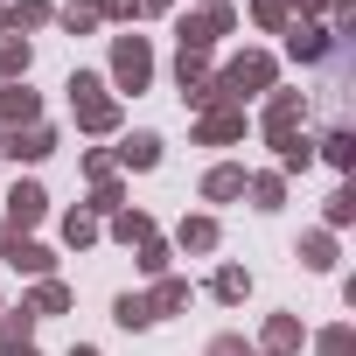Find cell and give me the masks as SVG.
<instances>
[{
    "mask_svg": "<svg viewBox=\"0 0 356 356\" xmlns=\"http://www.w3.org/2000/svg\"><path fill=\"white\" fill-rule=\"evenodd\" d=\"M112 70H119V84H126V91H140V84H147V70H154V63H147V42H140V35H126V42L112 49Z\"/></svg>",
    "mask_w": 356,
    "mask_h": 356,
    "instance_id": "6da1fadb",
    "label": "cell"
},
{
    "mask_svg": "<svg viewBox=\"0 0 356 356\" xmlns=\"http://www.w3.org/2000/svg\"><path fill=\"white\" fill-rule=\"evenodd\" d=\"M266 77H273V63H266V56H245V63H231V70H224V91H231V98H245V91H259Z\"/></svg>",
    "mask_w": 356,
    "mask_h": 356,
    "instance_id": "7a4b0ae2",
    "label": "cell"
},
{
    "mask_svg": "<svg viewBox=\"0 0 356 356\" xmlns=\"http://www.w3.org/2000/svg\"><path fill=\"white\" fill-rule=\"evenodd\" d=\"M0 259L22 266V273H42V266H49V252H42V245H29V238H15V231H0Z\"/></svg>",
    "mask_w": 356,
    "mask_h": 356,
    "instance_id": "3957f363",
    "label": "cell"
},
{
    "mask_svg": "<svg viewBox=\"0 0 356 356\" xmlns=\"http://www.w3.org/2000/svg\"><path fill=\"white\" fill-rule=\"evenodd\" d=\"M42 203H49V196H42L35 182H22V189L8 196V217H15V224H35V217H42Z\"/></svg>",
    "mask_w": 356,
    "mask_h": 356,
    "instance_id": "277c9868",
    "label": "cell"
},
{
    "mask_svg": "<svg viewBox=\"0 0 356 356\" xmlns=\"http://www.w3.org/2000/svg\"><path fill=\"white\" fill-rule=\"evenodd\" d=\"M49 147H56V140H49L42 126H29V133H15V140H8V154H15V161H42Z\"/></svg>",
    "mask_w": 356,
    "mask_h": 356,
    "instance_id": "5b68a950",
    "label": "cell"
},
{
    "mask_svg": "<svg viewBox=\"0 0 356 356\" xmlns=\"http://www.w3.org/2000/svg\"><path fill=\"white\" fill-rule=\"evenodd\" d=\"M126 161H133V168H154V161H161V140H154V133H133V140H126Z\"/></svg>",
    "mask_w": 356,
    "mask_h": 356,
    "instance_id": "8992f818",
    "label": "cell"
},
{
    "mask_svg": "<svg viewBox=\"0 0 356 356\" xmlns=\"http://www.w3.org/2000/svg\"><path fill=\"white\" fill-rule=\"evenodd\" d=\"M238 189H245V175H238V168H217L210 182H203V196H217V203H224V196H238Z\"/></svg>",
    "mask_w": 356,
    "mask_h": 356,
    "instance_id": "52a82bcc",
    "label": "cell"
},
{
    "mask_svg": "<svg viewBox=\"0 0 356 356\" xmlns=\"http://www.w3.org/2000/svg\"><path fill=\"white\" fill-rule=\"evenodd\" d=\"M0 119H35V91H0Z\"/></svg>",
    "mask_w": 356,
    "mask_h": 356,
    "instance_id": "ba28073f",
    "label": "cell"
},
{
    "mask_svg": "<svg viewBox=\"0 0 356 356\" xmlns=\"http://www.w3.org/2000/svg\"><path fill=\"white\" fill-rule=\"evenodd\" d=\"M0 349H8V356H22V349H29V307H22L8 328H0Z\"/></svg>",
    "mask_w": 356,
    "mask_h": 356,
    "instance_id": "9c48e42d",
    "label": "cell"
},
{
    "mask_svg": "<svg viewBox=\"0 0 356 356\" xmlns=\"http://www.w3.org/2000/svg\"><path fill=\"white\" fill-rule=\"evenodd\" d=\"M112 314H119V328H147V321H154V307H147V300H133V293H126Z\"/></svg>",
    "mask_w": 356,
    "mask_h": 356,
    "instance_id": "30bf717a",
    "label": "cell"
},
{
    "mask_svg": "<svg viewBox=\"0 0 356 356\" xmlns=\"http://www.w3.org/2000/svg\"><path fill=\"white\" fill-rule=\"evenodd\" d=\"M231 133H238V112H210L203 119V140H231Z\"/></svg>",
    "mask_w": 356,
    "mask_h": 356,
    "instance_id": "8fae6325",
    "label": "cell"
},
{
    "mask_svg": "<svg viewBox=\"0 0 356 356\" xmlns=\"http://www.w3.org/2000/svg\"><path fill=\"white\" fill-rule=\"evenodd\" d=\"M328 161L349 168V161H356V140H349V133H328Z\"/></svg>",
    "mask_w": 356,
    "mask_h": 356,
    "instance_id": "7c38bea8",
    "label": "cell"
},
{
    "mask_svg": "<svg viewBox=\"0 0 356 356\" xmlns=\"http://www.w3.org/2000/svg\"><path fill=\"white\" fill-rule=\"evenodd\" d=\"M245 286H252L245 273H217V293H224V300H245Z\"/></svg>",
    "mask_w": 356,
    "mask_h": 356,
    "instance_id": "4fadbf2b",
    "label": "cell"
},
{
    "mask_svg": "<svg viewBox=\"0 0 356 356\" xmlns=\"http://www.w3.org/2000/svg\"><path fill=\"white\" fill-rule=\"evenodd\" d=\"M182 300H189V286H182V280H168V286L154 293V307H182Z\"/></svg>",
    "mask_w": 356,
    "mask_h": 356,
    "instance_id": "5bb4252c",
    "label": "cell"
},
{
    "mask_svg": "<svg viewBox=\"0 0 356 356\" xmlns=\"http://www.w3.org/2000/svg\"><path fill=\"white\" fill-rule=\"evenodd\" d=\"M210 356H245V342H238V335H224V342H210Z\"/></svg>",
    "mask_w": 356,
    "mask_h": 356,
    "instance_id": "9a60e30c",
    "label": "cell"
},
{
    "mask_svg": "<svg viewBox=\"0 0 356 356\" xmlns=\"http://www.w3.org/2000/svg\"><path fill=\"white\" fill-rule=\"evenodd\" d=\"M70 356H98V349H70Z\"/></svg>",
    "mask_w": 356,
    "mask_h": 356,
    "instance_id": "2e32d148",
    "label": "cell"
}]
</instances>
